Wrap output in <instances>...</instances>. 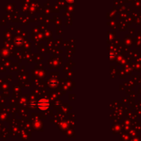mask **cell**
<instances>
[{
	"label": "cell",
	"mask_w": 141,
	"mask_h": 141,
	"mask_svg": "<svg viewBox=\"0 0 141 141\" xmlns=\"http://www.w3.org/2000/svg\"><path fill=\"white\" fill-rule=\"evenodd\" d=\"M37 106L42 111H45L49 107V101L46 99H40L37 103Z\"/></svg>",
	"instance_id": "6da1fadb"
},
{
	"label": "cell",
	"mask_w": 141,
	"mask_h": 141,
	"mask_svg": "<svg viewBox=\"0 0 141 141\" xmlns=\"http://www.w3.org/2000/svg\"><path fill=\"white\" fill-rule=\"evenodd\" d=\"M57 84H58V81H55V80H51L49 82V85L52 87H55Z\"/></svg>",
	"instance_id": "7a4b0ae2"
},
{
	"label": "cell",
	"mask_w": 141,
	"mask_h": 141,
	"mask_svg": "<svg viewBox=\"0 0 141 141\" xmlns=\"http://www.w3.org/2000/svg\"><path fill=\"white\" fill-rule=\"evenodd\" d=\"M67 1H69V2H71V3H72V2H73V1H74V0H67Z\"/></svg>",
	"instance_id": "3957f363"
}]
</instances>
